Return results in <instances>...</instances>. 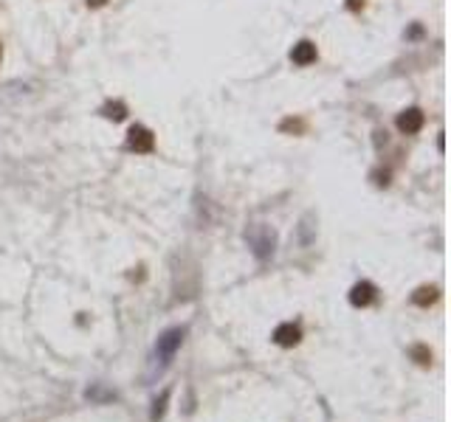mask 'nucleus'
I'll use <instances>...</instances> for the list:
<instances>
[{
    "instance_id": "obj_1",
    "label": "nucleus",
    "mask_w": 451,
    "mask_h": 422,
    "mask_svg": "<svg viewBox=\"0 0 451 422\" xmlns=\"http://www.w3.org/2000/svg\"><path fill=\"white\" fill-rule=\"evenodd\" d=\"M184 335H186L184 327H170V329H163V332L158 335V341H155V355L161 358V363H170V360L175 358V352H178L181 344H184Z\"/></svg>"
},
{
    "instance_id": "obj_2",
    "label": "nucleus",
    "mask_w": 451,
    "mask_h": 422,
    "mask_svg": "<svg viewBox=\"0 0 451 422\" xmlns=\"http://www.w3.org/2000/svg\"><path fill=\"white\" fill-rule=\"evenodd\" d=\"M302 338H305V332H302V324H297V321H282V324H276L274 332H271V341H274L276 347H282V349L299 347Z\"/></svg>"
},
{
    "instance_id": "obj_3",
    "label": "nucleus",
    "mask_w": 451,
    "mask_h": 422,
    "mask_svg": "<svg viewBox=\"0 0 451 422\" xmlns=\"http://www.w3.org/2000/svg\"><path fill=\"white\" fill-rule=\"evenodd\" d=\"M378 287L370 282V279H361V282H355L353 287H350V293H347V299H350V304L355 307V310H366V307H373L375 302H378Z\"/></svg>"
},
{
    "instance_id": "obj_4",
    "label": "nucleus",
    "mask_w": 451,
    "mask_h": 422,
    "mask_svg": "<svg viewBox=\"0 0 451 422\" xmlns=\"http://www.w3.org/2000/svg\"><path fill=\"white\" fill-rule=\"evenodd\" d=\"M127 149L141 152V155L155 149V136H152L150 127H144V124H133L130 127V130H127Z\"/></svg>"
},
{
    "instance_id": "obj_5",
    "label": "nucleus",
    "mask_w": 451,
    "mask_h": 422,
    "mask_svg": "<svg viewBox=\"0 0 451 422\" xmlns=\"http://www.w3.org/2000/svg\"><path fill=\"white\" fill-rule=\"evenodd\" d=\"M423 124H426V116L421 107H406L403 113H398L395 118V127L403 133V136H418L423 130Z\"/></svg>"
},
{
    "instance_id": "obj_6",
    "label": "nucleus",
    "mask_w": 451,
    "mask_h": 422,
    "mask_svg": "<svg viewBox=\"0 0 451 422\" xmlns=\"http://www.w3.org/2000/svg\"><path fill=\"white\" fill-rule=\"evenodd\" d=\"M316 57H319V51H316V42H310V39L297 42L294 51H291V62H294V65H299V68L313 65V62H316Z\"/></svg>"
},
{
    "instance_id": "obj_7",
    "label": "nucleus",
    "mask_w": 451,
    "mask_h": 422,
    "mask_svg": "<svg viewBox=\"0 0 451 422\" xmlns=\"http://www.w3.org/2000/svg\"><path fill=\"white\" fill-rule=\"evenodd\" d=\"M437 299H440V287L437 284H421L412 293V304L421 307V310H429L432 304H437Z\"/></svg>"
},
{
    "instance_id": "obj_8",
    "label": "nucleus",
    "mask_w": 451,
    "mask_h": 422,
    "mask_svg": "<svg viewBox=\"0 0 451 422\" xmlns=\"http://www.w3.org/2000/svg\"><path fill=\"white\" fill-rule=\"evenodd\" d=\"M274 242H276V234L271 228H265V226L260 228V237L251 234V245H254V253L260 259H265L268 253H274Z\"/></svg>"
},
{
    "instance_id": "obj_9",
    "label": "nucleus",
    "mask_w": 451,
    "mask_h": 422,
    "mask_svg": "<svg viewBox=\"0 0 451 422\" xmlns=\"http://www.w3.org/2000/svg\"><path fill=\"white\" fill-rule=\"evenodd\" d=\"M170 400H173V386H167V389H163V392H161V394L152 400V408H150V422H161V419H163V414H167Z\"/></svg>"
},
{
    "instance_id": "obj_10",
    "label": "nucleus",
    "mask_w": 451,
    "mask_h": 422,
    "mask_svg": "<svg viewBox=\"0 0 451 422\" xmlns=\"http://www.w3.org/2000/svg\"><path fill=\"white\" fill-rule=\"evenodd\" d=\"M409 358H412L421 369H429L432 366V349L426 344H412V347H409Z\"/></svg>"
},
{
    "instance_id": "obj_11",
    "label": "nucleus",
    "mask_w": 451,
    "mask_h": 422,
    "mask_svg": "<svg viewBox=\"0 0 451 422\" xmlns=\"http://www.w3.org/2000/svg\"><path fill=\"white\" fill-rule=\"evenodd\" d=\"M305 130H308V124H305V118H299V116H288V118H282V121H279V133L302 136Z\"/></svg>"
},
{
    "instance_id": "obj_12",
    "label": "nucleus",
    "mask_w": 451,
    "mask_h": 422,
    "mask_svg": "<svg viewBox=\"0 0 451 422\" xmlns=\"http://www.w3.org/2000/svg\"><path fill=\"white\" fill-rule=\"evenodd\" d=\"M102 116L110 121H125L127 118V104L125 102H107L102 104Z\"/></svg>"
},
{
    "instance_id": "obj_13",
    "label": "nucleus",
    "mask_w": 451,
    "mask_h": 422,
    "mask_svg": "<svg viewBox=\"0 0 451 422\" xmlns=\"http://www.w3.org/2000/svg\"><path fill=\"white\" fill-rule=\"evenodd\" d=\"M389 172H387V169H375V172H373V183L378 186V189H387L389 186Z\"/></svg>"
},
{
    "instance_id": "obj_14",
    "label": "nucleus",
    "mask_w": 451,
    "mask_h": 422,
    "mask_svg": "<svg viewBox=\"0 0 451 422\" xmlns=\"http://www.w3.org/2000/svg\"><path fill=\"white\" fill-rule=\"evenodd\" d=\"M364 6H366V0H347V9L350 12H361Z\"/></svg>"
},
{
    "instance_id": "obj_15",
    "label": "nucleus",
    "mask_w": 451,
    "mask_h": 422,
    "mask_svg": "<svg viewBox=\"0 0 451 422\" xmlns=\"http://www.w3.org/2000/svg\"><path fill=\"white\" fill-rule=\"evenodd\" d=\"M406 37H412V39H418V37H423V28H421V26H412V28H409V31H406Z\"/></svg>"
},
{
    "instance_id": "obj_16",
    "label": "nucleus",
    "mask_w": 451,
    "mask_h": 422,
    "mask_svg": "<svg viewBox=\"0 0 451 422\" xmlns=\"http://www.w3.org/2000/svg\"><path fill=\"white\" fill-rule=\"evenodd\" d=\"M85 3H88L91 9H102V6L107 3V0H85Z\"/></svg>"
},
{
    "instance_id": "obj_17",
    "label": "nucleus",
    "mask_w": 451,
    "mask_h": 422,
    "mask_svg": "<svg viewBox=\"0 0 451 422\" xmlns=\"http://www.w3.org/2000/svg\"><path fill=\"white\" fill-rule=\"evenodd\" d=\"M0 59H3V46H0Z\"/></svg>"
}]
</instances>
